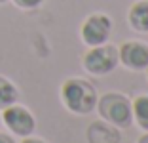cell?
<instances>
[{
	"label": "cell",
	"instance_id": "10",
	"mask_svg": "<svg viewBox=\"0 0 148 143\" xmlns=\"http://www.w3.org/2000/svg\"><path fill=\"white\" fill-rule=\"evenodd\" d=\"M12 2L21 10H34L38 6H42L44 0H12Z\"/></svg>",
	"mask_w": 148,
	"mask_h": 143
},
{
	"label": "cell",
	"instance_id": "15",
	"mask_svg": "<svg viewBox=\"0 0 148 143\" xmlns=\"http://www.w3.org/2000/svg\"><path fill=\"white\" fill-rule=\"evenodd\" d=\"M0 124H2V117H0Z\"/></svg>",
	"mask_w": 148,
	"mask_h": 143
},
{
	"label": "cell",
	"instance_id": "12",
	"mask_svg": "<svg viewBox=\"0 0 148 143\" xmlns=\"http://www.w3.org/2000/svg\"><path fill=\"white\" fill-rule=\"evenodd\" d=\"M0 143H15V141H13L12 135H8V134H0Z\"/></svg>",
	"mask_w": 148,
	"mask_h": 143
},
{
	"label": "cell",
	"instance_id": "4",
	"mask_svg": "<svg viewBox=\"0 0 148 143\" xmlns=\"http://www.w3.org/2000/svg\"><path fill=\"white\" fill-rule=\"evenodd\" d=\"M110 33H112V19L103 12L89 13V15L84 19L82 27H80L82 42L89 48L101 46V44L108 42Z\"/></svg>",
	"mask_w": 148,
	"mask_h": 143
},
{
	"label": "cell",
	"instance_id": "1",
	"mask_svg": "<svg viewBox=\"0 0 148 143\" xmlns=\"http://www.w3.org/2000/svg\"><path fill=\"white\" fill-rule=\"evenodd\" d=\"M97 97L95 86L84 78H69L61 86V101L74 115H89L95 111Z\"/></svg>",
	"mask_w": 148,
	"mask_h": 143
},
{
	"label": "cell",
	"instance_id": "14",
	"mask_svg": "<svg viewBox=\"0 0 148 143\" xmlns=\"http://www.w3.org/2000/svg\"><path fill=\"white\" fill-rule=\"evenodd\" d=\"M4 2H8V0H0V4H4Z\"/></svg>",
	"mask_w": 148,
	"mask_h": 143
},
{
	"label": "cell",
	"instance_id": "6",
	"mask_svg": "<svg viewBox=\"0 0 148 143\" xmlns=\"http://www.w3.org/2000/svg\"><path fill=\"white\" fill-rule=\"evenodd\" d=\"M118 57L125 69L144 71L148 67V44L140 40H127L118 48Z\"/></svg>",
	"mask_w": 148,
	"mask_h": 143
},
{
	"label": "cell",
	"instance_id": "3",
	"mask_svg": "<svg viewBox=\"0 0 148 143\" xmlns=\"http://www.w3.org/2000/svg\"><path fill=\"white\" fill-rule=\"evenodd\" d=\"M84 69L93 76H105L110 74L118 65H120V57H118V48L114 44H101V46H93L84 53L82 59Z\"/></svg>",
	"mask_w": 148,
	"mask_h": 143
},
{
	"label": "cell",
	"instance_id": "16",
	"mask_svg": "<svg viewBox=\"0 0 148 143\" xmlns=\"http://www.w3.org/2000/svg\"><path fill=\"white\" fill-rule=\"evenodd\" d=\"M146 74H148V67H146Z\"/></svg>",
	"mask_w": 148,
	"mask_h": 143
},
{
	"label": "cell",
	"instance_id": "8",
	"mask_svg": "<svg viewBox=\"0 0 148 143\" xmlns=\"http://www.w3.org/2000/svg\"><path fill=\"white\" fill-rule=\"evenodd\" d=\"M131 113H133V122L139 124L140 130L148 132V94L137 95L131 101Z\"/></svg>",
	"mask_w": 148,
	"mask_h": 143
},
{
	"label": "cell",
	"instance_id": "2",
	"mask_svg": "<svg viewBox=\"0 0 148 143\" xmlns=\"http://www.w3.org/2000/svg\"><path fill=\"white\" fill-rule=\"evenodd\" d=\"M95 109L99 111L101 118L114 128H129L133 124V113H131V101L123 94L110 92L97 97Z\"/></svg>",
	"mask_w": 148,
	"mask_h": 143
},
{
	"label": "cell",
	"instance_id": "13",
	"mask_svg": "<svg viewBox=\"0 0 148 143\" xmlns=\"http://www.w3.org/2000/svg\"><path fill=\"white\" fill-rule=\"evenodd\" d=\"M137 143H148V134H144V135H143V137H140Z\"/></svg>",
	"mask_w": 148,
	"mask_h": 143
},
{
	"label": "cell",
	"instance_id": "7",
	"mask_svg": "<svg viewBox=\"0 0 148 143\" xmlns=\"http://www.w3.org/2000/svg\"><path fill=\"white\" fill-rule=\"evenodd\" d=\"M127 23L137 33H148V0H137L127 12Z\"/></svg>",
	"mask_w": 148,
	"mask_h": 143
},
{
	"label": "cell",
	"instance_id": "5",
	"mask_svg": "<svg viewBox=\"0 0 148 143\" xmlns=\"http://www.w3.org/2000/svg\"><path fill=\"white\" fill-rule=\"evenodd\" d=\"M2 122L8 126V130L15 135H21V137H27V135H32L36 128V120L32 117V113L23 105L13 103L10 107H6L2 111Z\"/></svg>",
	"mask_w": 148,
	"mask_h": 143
},
{
	"label": "cell",
	"instance_id": "9",
	"mask_svg": "<svg viewBox=\"0 0 148 143\" xmlns=\"http://www.w3.org/2000/svg\"><path fill=\"white\" fill-rule=\"evenodd\" d=\"M17 97H19V92L15 88V84L10 82L8 78L0 76V111H4L6 107L17 103Z\"/></svg>",
	"mask_w": 148,
	"mask_h": 143
},
{
	"label": "cell",
	"instance_id": "11",
	"mask_svg": "<svg viewBox=\"0 0 148 143\" xmlns=\"http://www.w3.org/2000/svg\"><path fill=\"white\" fill-rule=\"evenodd\" d=\"M21 143H46L44 139H40V137H32V135H27V137H23V141Z\"/></svg>",
	"mask_w": 148,
	"mask_h": 143
}]
</instances>
